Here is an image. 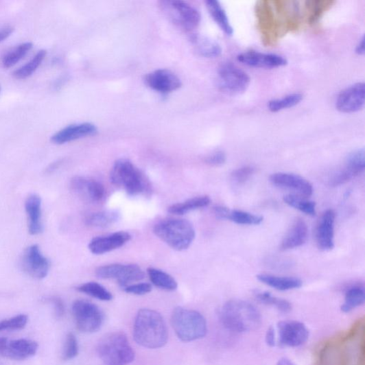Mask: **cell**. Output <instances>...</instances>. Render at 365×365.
I'll use <instances>...</instances> for the list:
<instances>
[{
	"mask_svg": "<svg viewBox=\"0 0 365 365\" xmlns=\"http://www.w3.org/2000/svg\"><path fill=\"white\" fill-rule=\"evenodd\" d=\"M364 321L327 341L318 353L317 365H364Z\"/></svg>",
	"mask_w": 365,
	"mask_h": 365,
	"instance_id": "obj_1",
	"label": "cell"
},
{
	"mask_svg": "<svg viewBox=\"0 0 365 365\" xmlns=\"http://www.w3.org/2000/svg\"><path fill=\"white\" fill-rule=\"evenodd\" d=\"M135 341L143 348L158 349L167 343V326L162 316L154 309L139 310L133 330Z\"/></svg>",
	"mask_w": 365,
	"mask_h": 365,
	"instance_id": "obj_2",
	"label": "cell"
},
{
	"mask_svg": "<svg viewBox=\"0 0 365 365\" xmlns=\"http://www.w3.org/2000/svg\"><path fill=\"white\" fill-rule=\"evenodd\" d=\"M219 316L226 329L236 333L257 330L262 321L257 307L243 300H231L226 303L221 308Z\"/></svg>",
	"mask_w": 365,
	"mask_h": 365,
	"instance_id": "obj_3",
	"label": "cell"
},
{
	"mask_svg": "<svg viewBox=\"0 0 365 365\" xmlns=\"http://www.w3.org/2000/svg\"><path fill=\"white\" fill-rule=\"evenodd\" d=\"M153 232L162 242L178 251L188 249L196 238L193 225L185 219H164L154 226Z\"/></svg>",
	"mask_w": 365,
	"mask_h": 365,
	"instance_id": "obj_4",
	"label": "cell"
},
{
	"mask_svg": "<svg viewBox=\"0 0 365 365\" xmlns=\"http://www.w3.org/2000/svg\"><path fill=\"white\" fill-rule=\"evenodd\" d=\"M97 352L107 365H127L135 358V353L126 335L113 332L104 335L99 341Z\"/></svg>",
	"mask_w": 365,
	"mask_h": 365,
	"instance_id": "obj_5",
	"label": "cell"
},
{
	"mask_svg": "<svg viewBox=\"0 0 365 365\" xmlns=\"http://www.w3.org/2000/svg\"><path fill=\"white\" fill-rule=\"evenodd\" d=\"M172 325L182 342H192L204 338L207 333V322L202 314L185 307H176L172 316Z\"/></svg>",
	"mask_w": 365,
	"mask_h": 365,
	"instance_id": "obj_6",
	"label": "cell"
},
{
	"mask_svg": "<svg viewBox=\"0 0 365 365\" xmlns=\"http://www.w3.org/2000/svg\"><path fill=\"white\" fill-rule=\"evenodd\" d=\"M110 179L113 184L123 188L130 196L145 192L148 182L141 172L130 160H117L112 169Z\"/></svg>",
	"mask_w": 365,
	"mask_h": 365,
	"instance_id": "obj_7",
	"label": "cell"
},
{
	"mask_svg": "<svg viewBox=\"0 0 365 365\" xmlns=\"http://www.w3.org/2000/svg\"><path fill=\"white\" fill-rule=\"evenodd\" d=\"M160 8L176 26L187 32L198 27L202 20L199 11L195 7L180 0L162 1Z\"/></svg>",
	"mask_w": 365,
	"mask_h": 365,
	"instance_id": "obj_8",
	"label": "cell"
},
{
	"mask_svg": "<svg viewBox=\"0 0 365 365\" xmlns=\"http://www.w3.org/2000/svg\"><path fill=\"white\" fill-rule=\"evenodd\" d=\"M71 312L78 329L84 333L98 332L105 321L102 309L88 301L78 300L74 302Z\"/></svg>",
	"mask_w": 365,
	"mask_h": 365,
	"instance_id": "obj_9",
	"label": "cell"
},
{
	"mask_svg": "<svg viewBox=\"0 0 365 365\" xmlns=\"http://www.w3.org/2000/svg\"><path fill=\"white\" fill-rule=\"evenodd\" d=\"M250 83L247 73L231 62L223 63L217 69V86L224 93L231 95L244 93Z\"/></svg>",
	"mask_w": 365,
	"mask_h": 365,
	"instance_id": "obj_10",
	"label": "cell"
},
{
	"mask_svg": "<svg viewBox=\"0 0 365 365\" xmlns=\"http://www.w3.org/2000/svg\"><path fill=\"white\" fill-rule=\"evenodd\" d=\"M96 276L100 279H114L122 287L143 280L145 273L136 264H110L99 267Z\"/></svg>",
	"mask_w": 365,
	"mask_h": 365,
	"instance_id": "obj_11",
	"label": "cell"
},
{
	"mask_svg": "<svg viewBox=\"0 0 365 365\" xmlns=\"http://www.w3.org/2000/svg\"><path fill=\"white\" fill-rule=\"evenodd\" d=\"M365 170V152L360 149L346 157L344 167L337 171L329 179V185L340 187L364 173Z\"/></svg>",
	"mask_w": 365,
	"mask_h": 365,
	"instance_id": "obj_12",
	"label": "cell"
},
{
	"mask_svg": "<svg viewBox=\"0 0 365 365\" xmlns=\"http://www.w3.org/2000/svg\"><path fill=\"white\" fill-rule=\"evenodd\" d=\"M50 261L43 254L38 245H32L24 252L21 267L28 276L41 280L46 278L50 270Z\"/></svg>",
	"mask_w": 365,
	"mask_h": 365,
	"instance_id": "obj_13",
	"label": "cell"
},
{
	"mask_svg": "<svg viewBox=\"0 0 365 365\" xmlns=\"http://www.w3.org/2000/svg\"><path fill=\"white\" fill-rule=\"evenodd\" d=\"M365 102V84L358 82L341 91L336 99V108L342 113H357L363 108Z\"/></svg>",
	"mask_w": 365,
	"mask_h": 365,
	"instance_id": "obj_14",
	"label": "cell"
},
{
	"mask_svg": "<svg viewBox=\"0 0 365 365\" xmlns=\"http://www.w3.org/2000/svg\"><path fill=\"white\" fill-rule=\"evenodd\" d=\"M38 344L27 339L10 340L0 338V355L10 360H23L33 357L38 351Z\"/></svg>",
	"mask_w": 365,
	"mask_h": 365,
	"instance_id": "obj_15",
	"label": "cell"
},
{
	"mask_svg": "<svg viewBox=\"0 0 365 365\" xmlns=\"http://www.w3.org/2000/svg\"><path fill=\"white\" fill-rule=\"evenodd\" d=\"M279 343L289 348H298L309 338V331L305 324L296 320H285L277 325Z\"/></svg>",
	"mask_w": 365,
	"mask_h": 365,
	"instance_id": "obj_16",
	"label": "cell"
},
{
	"mask_svg": "<svg viewBox=\"0 0 365 365\" xmlns=\"http://www.w3.org/2000/svg\"><path fill=\"white\" fill-rule=\"evenodd\" d=\"M271 184L276 187L296 192L303 197H309L314 193V187L304 177L293 174L279 172L270 176Z\"/></svg>",
	"mask_w": 365,
	"mask_h": 365,
	"instance_id": "obj_17",
	"label": "cell"
},
{
	"mask_svg": "<svg viewBox=\"0 0 365 365\" xmlns=\"http://www.w3.org/2000/svg\"><path fill=\"white\" fill-rule=\"evenodd\" d=\"M73 192L91 203H99L104 198L106 190L101 182L91 178L75 176L71 180Z\"/></svg>",
	"mask_w": 365,
	"mask_h": 365,
	"instance_id": "obj_18",
	"label": "cell"
},
{
	"mask_svg": "<svg viewBox=\"0 0 365 365\" xmlns=\"http://www.w3.org/2000/svg\"><path fill=\"white\" fill-rule=\"evenodd\" d=\"M143 82L149 88L161 94L173 93L181 86L178 77L172 71L163 69L148 73L144 76Z\"/></svg>",
	"mask_w": 365,
	"mask_h": 365,
	"instance_id": "obj_19",
	"label": "cell"
},
{
	"mask_svg": "<svg viewBox=\"0 0 365 365\" xmlns=\"http://www.w3.org/2000/svg\"><path fill=\"white\" fill-rule=\"evenodd\" d=\"M237 60L244 64L257 68L274 69L284 67L287 64L286 58L279 54L254 50L239 54Z\"/></svg>",
	"mask_w": 365,
	"mask_h": 365,
	"instance_id": "obj_20",
	"label": "cell"
},
{
	"mask_svg": "<svg viewBox=\"0 0 365 365\" xmlns=\"http://www.w3.org/2000/svg\"><path fill=\"white\" fill-rule=\"evenodd\" d=\"M335 212L332 209L325 211L318 222L316 237L318 248L324 251L331 250L335 247Z\"/></svg>",
	"mask_w": 365,
	"mask_h": 365,
	"instance_id": "obj_21",
	"label": "cell"
},
{
	"mask_svg": "<svg viewBox=\"0 0 365 365\" xmlns=\"http://www.w3.org/2000/svg\"><path fill=\"white\" fill-rule=\"evenodd\" d=\"M132 238L130 233L125 231L116 232L112 234L98 236L89 244L88 248L91 253L103 255L119 248L129 243Z\"/></svg>",
	"mask_w": 365,
	"mask_h": 365,
	"instance_id": "obj_22",
	"label": "cell"
},
{
	"mask_svg": "<svg viewBox=\"0 0 365 365\" xmlns=\"http://www.w3.org/2000/svg\"><path fill=\"white\" fill-rule=\"evenodd\" d=\"M97 132V128L91 123H80L69 125L51 137V141L62 145L83 138L93 137Z\"/></svg>",
	"mask_w": 365,
	"mask_h": 365,
	"instance_id": "obj_23",
	"label": "cell"
},
{
	"mask_svg": "<svg viewBox=\"0 0 365 365\" xmlns=\"http://www.w3.org/2000/svg\"><path fill=\"white\" fill-rule=\"evenodd\" d=\"M25 211L28 218V231L32 235L43 232L42 222V199L38 194H31L25 202Z\"/></svg>",
	"mask_w": 365,
	"mask_h": 365,
	"instance_id": "obj_24",
	"label": "cell"
},
{
	"mask_svg": "<svg viewBox=\"0 0 365 365\" xmlns=\"http://www.w3.org/2000/svg\"><path fill=\"white\" fill-rule=\"evenodd\" d=\"M308 239V227L302 218H297L285 235L280 248L289 250L303 246Z\"/></svg>",
	"mask_w": 365,
	"mask_h": 365,
	"instance_id": "obj_25",
	"label": "cell"
},
{
	"mask_svg": "<svg viewBox=\"0 0 365 365\" xmlns=\"http://www.w3.org/2000/svg\"><path fill=\"white\" fill-rule=\"evenodd\" d=\"M257 279L262 283L280 291L295 290L303 285L302 281L298 278L279 276L271 274H259Z\"/></svg>",
	"mask_w": 365,
	"mask_h": 365,
	"instance_id": "obj_26",
	"label": "cell"
},
{
	"mask_svg": "<svg viewBox=\"0 0 365 365\" xmlns=\"http://www.w3.org/2000/svg\"><path fill=\"white\" fill-rule=\"evenodd\" d=\"M190 40L200 56L215 58L221 56L222 48L215 41L198 34L191 36Z\"/></svg>",
	"mask_w": 365,
	"mask_h": 365,
	"instance_id": "obj_27",
	"label": "cell"
},
{
	"mask_svg": "<svg viewBox=\"0 0 365 365\" xmlns=\"http://www.w3.org/2000/svg\"><path fill=\"white\" fill-rule=\"evenodd\" d=\"M207 8L213 20L219 27L228 36H232L234 32L228 16L224 7L217 0H207Z\"/></svg>",
	"mask_w": 365,
	"mask_h": 365,
	"instance_id": "obj_28",
	"label": "cell"
},
{
	"mask_svg": "<svg viewBox=\"0 0 365 365\" xmlns=\"http://www.w3.org/2000/svg\"><path fill=\"white\" fill-rule=\"evenodd\" d=\"M211 200L209 196H197L185 200L184 202L175 204L168 208L169 213L182 215L191 211L204 209L210 205Z\"/></svg>",
	"mask_w": 365,
	"mask_h": 365,
	"instance_id": "obj_29",
	"label": "cell"
},
{
	"mask_svg": "<svg viewBox=\"0 0 365 365\" xmlns=\"http://www.w3.org/2000/svg\"><path fill=\"white\" fill-rule=\"evenodd\" d=\"M121 213L117 210H107L91 213L86 218V224L96 228H106L117 223Z\"/></svg>",
	"mask_w": 365,
	"mask_h": 365,
	"instance_id": "obj_30",
	"label": "cell"
},
{
	"mask_svg": "<svg viewBox=\"0 0 365 365\" xmlns=\"http://www.w3.org/2000/svg\"><path fill=\"white\" fill-rule=\"evenodd\" d=\"M365 301V290L362 285H355L346 290L344 303L341 306L343 313L348 314L362 305Z\"/></svg>",
	"mask_w": 365,
	"mask_h": 365,
	"instance_id": "obj_31",
	"label": "cell"
},
{
	"mask_svg": "<svg viewBox=\"0 0 365 365\" xmlns=\"http://www.w3.org/2000/svg\"><path fill=\"white\" fill-rule=\"evenodd\" d=\"M33 44L26 42L12 48L8 51L2 58V66L5 69H10L15 66L25 58L32 49Z\"/></svg>",
	"mask_w": 365,
	"mask_h": 365,
	"instance_id": "obj_32",
	"label": "cell"
},
{
	"mask_svg": "<svg viewBox=\"0 0 365 365\" xmlns=\"http://www.w3.org/2000/svg\"><path fill=\"white\" fill-rule=\"evenodd\" d=\"M148 274L152 283L160 289L174 291L178 287L177 281L165 271L154 268H149Z\"/></svg>",
	"mask_w": 365,
	"mask_h": 365,
	"instance_id": "obj_33",
	"label": "cell"
},
{
	"mask_svg": "<svg viewBox=\"0 0 365 365\" xmlns=\"http://www.w3.org/2000/svg\"><path fill=\"white\" fill-rule=\"evenodd\" d=\"M47 56V51L41 49L25 64L16 69L13 72V76L16 80H26L41 66Z\"/></svg>",
	"mask_w": 365,
	"mask_h": 365,
	"instance_id": "obj_34",
	"label": "cell"
},
{
	"mask_svg": "<svg viewBox=\"0 0 365 365\" xmlns=\"http://www.w3.org/2000/svg\"><path fill=\"white\" fill-rule=\"evenodd\" d=\"M284 202L292 208L310 216L316 215V204L305 197L297 194H287L283 197Z\"/></svg>",
	"mask_w": 365,
	"mask_h": 365,
	"instance_id": "obj_35",
	"label": "cell"
},
{
	"mask_svg": "<svg viewBox=\"0 0 365 365\" xmlns=\"http://www.w3.org/2000/svg\"><path fill=\"white\" fill-rule=\"evenodd\" d=\"M226 221L244 226H258L263 223V217L242 210H231L227 215Z\"/></svg>",
	"mask_w": 365,
	"mask_h": 365,
	"instance_id": "obj_36",
	"label": "cell"
},
{
	"mask_svg": "<svg viewBox=\"0 0 365 365\" xmlns=\"http://www.w3.org/2000/svg\"><path fill=\"white\" fill-rule=\"evenodd\" d=\"M253 294L260 303L276 307L281 313L287 314L292 309V305L289 301L274 296L268 291L255 290Z\"/></svg>",
	"mask_w": 365,
	"mask_h": 365,
	"instance_id": "obj_37",
	"label": "cell"
},
{
	"mask_svg": "<svg viewBox=\"0 0 365 365\" xmlns=\"http://www.w3.org/2000/svg\"><path fill=\"white\" fill-rule=\"evenodd\" d=\"M80 293L102 301H110L113 295L102 285L96 282H89L77 287Z\"/></svg>",
	"mask_w": 365,
	"mask_h": 365,
	"instance_id": "obj_38",
	"label": "cell"
},
{
	"mask_svg": "<svg viewBox=\"0 0 365 365\" xmlns=\"http://www.w3.org/2000/svg\"><path fill=\"white\" fill-rule=\"evenodd\" d=\"M303 99V95L302 94H290L282 98L270 100L268 104V108L271 113H279L297 106Z\"/></svg>",
	"mask_w": 365,
	"mask_h": 365,
	"instance_id": "obj_39",
	"label": "cell"
},
{
	"mask_svg": "<svg viewBox=\"0 0 365 365\" xmlns=\"http://www.w3.org/2000/svg\"><path fill=\"white\" fill-rule=\"evenodd\" d=\"M306 8L308 10V22L310 25L317 23L324 13L329 10L335 3L333 1H307Z\"/></svg>",
	"mask_w": 365,
	"mask_h": 365,
	"instance_id": "obj_40",
	"label": "cell"
},
{
	"mask_svg": "<svg viewBox=\"0 0 365 365\" xmlns=\"http://www.w3.org/2000/svg\"><path fill=\"white\" fill-rule=\"evenodd\" d=\"M79 342L74 333H69L65 339L62 359L65 361L75 359L79 354Z\"/></svg>",
	"mask_w": 365,
	"mask_h": 365,
	"instance_id": "obj_41",
	"label": "cell"
},
{
	"mask_svg": "<svg viewBox=\"0 0 365 365\" xmlns=\"http://www.w3.org/2000/svg\"><path fill=\"white\" fill-rule=\"evenodd\" d=\"M27 322L28 317L25 315H19L8 320L0 321V332L22 330Z\"/></svg>",
	"mask_w": 365,
	"mask_h": 365,
	"instance_id": "obj_42",
	"label": "cell"
},
{
	"mask_svg": "<svg viewBox=\"0 0 365 365\" xmlns=\"http://www.w3.org/2000/svg\"><path fill=\"white\" fill-rule=\"evenodd\" d=\"M255 169L252 166H244L234 170L231 175V180L236 185H244L254 175Z\"/></svg>",
	"mask_w": 365,
	"mask_h": 365,
	"instance_id": "obj_43",
	"label": "cell"
},
{
	"mask_svg": "<svg viewBox=\"0 0 365 365\" xmlns=\"http://www.w3.org/2000/svg\"><path fill=\"white\" fill-rule=\"evenodd\" d=\"M126 294L135 296H144L151 293L152 286L148 283L131 284L122 287Z\"/></svg>",
	"mask_w": 365,
	"mask_h": 365,
	"instance_id": "obj_44",
	"label": "cell"
},
{
	"mask_svg": "<svg viewBox=\"0 0 365 365\" xmlns=\"http://www.w3.org/2000/svg\"><path fill=\"white\" fill-rule=\"evenodd\" d=\"M226 154L222 151H217L206 158V163L212 167H221L226 161Z\"/></svg>",
	"mask_w": 365,
	"mask_h": 365,
	"instance_id": "obj_45",
	"label": "cell"
},
{
	"mask_svg": "<svg viewBox=\"0 0 365 365\" xmlns=\"http://www.w3.org/2000/svg\"><path fill=\"white\" fill-rule=\"evenodd\" d=\"M47 301L53 305L56 318L61 319L65 314V306L62 300L59 297H50Z\"/></svg>",
	"mask_w": 365,
	"mask_h": 365,
	"instance_id": "obj_46",
	"label": "cell"
},
{
	"mask_svg": "<svg viewBox=\"0 0 365 365\" xmlns=\"http://www.w3.org/2000/svg\"><path fill=\"white\" fill-rule=\"evenodd\" d=\"M266 341L270 346H273L276 344V332L272 327H270L268 330L266 336Z\"/></svg>",
	"mask_w": 365,
	"mask_h": 365,
	"instance_id": "obj_47",
	"label": "cell"
},
{
	"mask_svg": "<svg viewBox=\"0 0 365 365\" xmlns=\"http://www.w3.org/2000/svg\"><path fill=\"white\" fill-rule=\"evenodd\" d=\"M14 32V29L11 26H5L0 27V43L7 40Z\"/></svg>",
	"mask_w": 365,
	"mask_h": 365,
	"instance_id": "obj_48",
	"label": "cell"
},
{
	"mask_svg": "<svg viewBox=\"0 0 365 365\" xmlns=\"http://www.w3.org/2000/svg\"><path fill=\"white\" fill-rule=\"evenodd\" d=\"M355 52L358 54V56H364L365 53L364 35H362V38L360 40L359 43H357L356 48H355Z\"/></svg>",
	"mask_w": 365,
	"mask_h": 365,
	"instance_id": "obj_49",
	"label": "cell"
},
{
	"mask_svg": "<svg viewBox=\"0 0 365 365\" xmlns=\"http://www.w3.org/2000/svg\"><path fill=\"white\" fill-rule=\"evenodd\" d=\"M277 365H296L293 362L287 358L281 359Z\"/></svg>",
	"mask_w": 365,
	"mask_h": 365,
	"instance_id": "obj_50",
	"label": "cell"
},
{
	"mask_svg": "<svg viewBox=\"0 0 365 365\" xmlns=\"http://www.w3.org/2000/svg\"><path fill=\"white\" fill-rule=\"evenodd\" d=\"M0 91H1V87H0Z\"/></svg>",
	"mask_w": 365,
	"mask_h": 365,
	"instance_id": "obj_51",
	"label": "cell"
}]
</instances>
